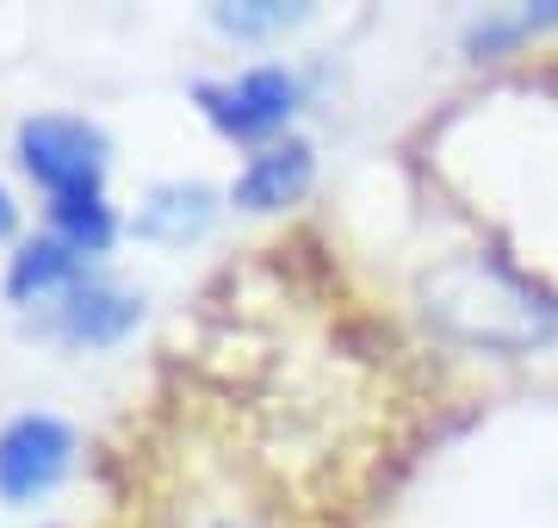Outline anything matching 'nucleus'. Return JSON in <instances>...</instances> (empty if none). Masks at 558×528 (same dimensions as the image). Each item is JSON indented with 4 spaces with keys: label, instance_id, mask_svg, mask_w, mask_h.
<instances>
[{
    "label": "nucleus",
    "instance_id": "obj_3",
    "mask_svg": "<svg viewBox=\"0 0 558 528\" xmlns=\"http://www.w3.org/2000/svg\"><path fill=\"white\" fill-rule=\"evenodd\" d=\"M69 460H75V435H69L62 417H50V410L13 417L0 429V497L7 504H38L69 472Z\"/></svg>",
    "mask_w": 558,
    "mask_h": 528
},
{
    "label": "nucleus",
    "instance_id": "obj_13",
    "mask_svg": "<svg viewBox=\"0 0 558 528\" xmlns=\"http://www.w3.org/2000/svg\"><path fill=\"white\" fill-rule=\"evenodd\" d=\"M218 528H236V523H218Z\"/></svg>",
    "mask_w": 558,
    "mask_h": 528
},
{
    "label": "nucleus",
    "instance_id": "obj_1",
    "mask_svg": "<svg viewBox=\"0 0 558 528\" xmlns=\"http://www.w3.org/2000/svg\"><path fill=\"white\" fill-rule=\"evenodd\" d=\"M422 305L447 336L472 348H497V355H534V348L558 343V299L546 286L509 274L502 262L484 255H459L440 262L422 280Z\"/></svg>",
    "mask_w": 558,
    "mask_h": 528
},
{
    "label": "nucleus",
    "instance_id": "obj_9",
    "mask_svg": "<svg viewBox=\"0 0 558 528\" xmlns=\"http://www.w3.org/2000/svg\"><path fill=\"white\" fill-rule=\"evenodd\" d=\"M546 25H558V0H553V7H527V13H509V20H478L472 32H465V50H472V57H502V50L527 44L534 32H546Z\"/></svg>",
    "mask_w": 558,
    "mask_h": 528
},
{
    "label": "nucleus",
    "instance_id": "obj_11",
    "mask_svg": "<svg viewBox=\"0 0 558 528\" xmlns=\"http://www.w3.org/2000/svg\"><path fill=\"white\" fill-rule=\"evenodd\" d=\"M304 7H279V0H248V7H218V25L230 38H274L286 25H299Z\"/></svg>",
    "mask_w": 558,
    "mask_h": 528
},
{
    "label": "nucleus",
    "instance_id": "obj_12",
    "mask_svg": "<svg viewBox=\"0 0 558 528\" xmlns=\"http://www.w3.org/2000/svg\"><path fill=\"white\" fill-rule=\"evenodd\" d=\"M13 224H20V212H13V200H7V187H0V237H7Z\"/></svg>",
    "mask_w": 558,
    "mask_h": 528
},
{
    "label": "nucleus",
    "instance_id": "obj_7",
    "mask_svg": "<svg viewBox=\"0 0 558 528\" xmlns=\"http://www.w3.org/2000/svg\"><path fill=\"white\" fill-rule=\"evenodd\" d=\"M211 218H218V193L199 187V181H174V187H156V193H149V205L137 212V230L156 237V243H186V237H199Z\"/></svg>",
    "mask_w": 558,
    "mask_h": 528
},
{
    "label": "nucleus",
    "instance_id": "obj_8",
    "mask_svg": "<svg viewBox=\"0 0 558 528\" xmlns=\"http://www.w3.org/2000/svg\"><path fill=\"white\" fill-rule=\"evenodd\" d=\"M57 286H81V255L62 237H38V243H25L7 267V299H44V292H57Z\"/></svg>",
    "mask_w": 558,
    "mask_h": 528
},
{
    "label": "nucleus",
    "instance_id": "obj_6",
    "mask_svg": "<svg viewBox=\"0 0 558 528\" xmlns=\"http://www.w3.org/2000/svg\"><path fill=\"white\" fill-rule=\"evenodd\" d=\"M143 317V305L131 299V292H119V286H94L81 280L69 286V299L57 305V329L69 336V343L81 348H112L119 336H131Z\"/></svg>",
    "mask_w": 558,
    "mask_h": 528
},
{
    "label": "nucleus",
    "instance_id": "obj_4",
    "mask_svg": "<svg viewBox=\"0 0 558 528\" xmlns=\"http://www.w3.org/2000/svg\"><path fill=\"white\" fill-rule=\"evenodd\" d=\"M193 94H199L205 119L218 124L223 137L242 143L267 137L299 112V75H286V69H248L236 82H199Z\"/></svg>",
    "mask_w": 558,
    "mask_h": 528
},
{
    "label": "nucleus",
    "instance_id": "obj_10",
    "mask_svg": "<svg viewBox=\"0 0 558 528\" xmlns=\"http://www.w3.org/2000/svg\"><path fill=\"white\" fill-rule=\"evenodd\" d=\"M50 224H57V237L75 255H100L112 243V212H106V200H62V205H50Z\"/></svg>",
    "mask_w": 558,
    "mask_h": 528
},
{
    "label": "nucleus",
    "instance_id": "obj_2",
    "mask_svg": "<svg viewBox=\"0 0 558 528\" xmlns=\"http://www.w3.org/2000/svg\"><path fill=\"white\" fill-rule=\"evenodd\" d=\"M20 163L32 168V181L50 193V205L62 200H100L106 175V137L81 119H25L20 124Z\"/></svg>",
    "mask_w": 558,
    "mask_h": 528
},
{
    "label": "nucleus",
    "instance_id": "obj_5",
    "mask_svg": "<svg viewBox=\"0 0 558 528\" xmlns=\"http://www.w3.org/2000/svg\"><path fill=\"white\" fill-rule=\"evenodd\" d=\"M311 175H317L311 143H267L260 156H248V168L230 187V200L248 205V212H279V205H292L311 187Z\"/></svg>",
    "mask_w": 558,
    "mask_h": 528
}]
</instances>
